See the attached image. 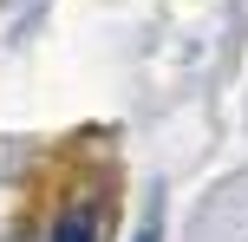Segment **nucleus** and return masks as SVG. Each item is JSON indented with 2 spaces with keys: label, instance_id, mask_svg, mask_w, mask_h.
Returning a JSON list of instances; mask_svg holds the SVG:
<instances>
[{
  "label": "nucleus",
  "instance_id": "2",
  "mask_svg": "<svg viewBox=\"0 0 248 242\" xmlns=\"http://www.w3.org/2000/svg\"><path fill=\"white\" fill-rule=\"evenodd\" d=\"M137 242H163V236H157V216H150L144 229H137Z\"/></svg>",
  "mask_w": 248,
  "mask_h": 242
},
{
  "label": "nucleus",
  "instance_id": "1",
  "mask_svg": "<svg viewBox=\"0 0 248 242\" xmlns=\"http://www.w3.org/2000/svg\"><path fill=\"white\" fill-rule=\"evenodd\" d=\"M52 242H105V210L98 203H65L52 223Z\"/></svg>",
  "mask_w": 248,
  "mask_h": 242
}]
</instances>
